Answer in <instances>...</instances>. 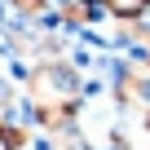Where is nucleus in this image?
Listing matches in <instances>:
<instances>
[{
  "mask_svg": "<svg viewBox=\"0 0 150 150\" xmlns=\"http://www.w3.org/2000/svg\"><path fill=\"white\" fill-rule=\"evenodd\" d=\"M115 97H119L124 106L150 115V62H146V66H132V62H128V75L115 84Z\"/></svg>",
  "mask_w": 150,
  "mask_h": 150,
  "instance_id": "1",
  "label": "nucleus"
},
{
  "mask_svg": "<svg viewBox=\"0 0 150 150\" xmlns=\"http://www.w3.org/2000/svg\"><path fill=\"white\" fill-rule=\"evenodd\" d=\"M97 5H102L110 18H119V22H137V18L150 9V0H97Z\"/></svg>",
  "mask_w": 150,
  "mask_h": 150,
  "instance_id": "2",
  "label": "nucleus"
}]
</instances>
